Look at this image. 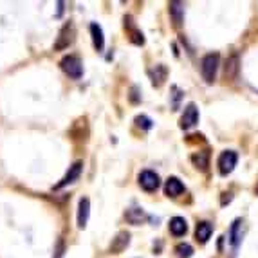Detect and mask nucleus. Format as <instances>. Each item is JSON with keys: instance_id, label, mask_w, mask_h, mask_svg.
<instances>
[{"instance_id": "nucleus-21", "label": "nucleus", "mask_w": 258, "mask_h": 258, "mask_svg": "<svg viewBox=\"0 0 258 258\" xmlns=\"http://www.w3.org/2000/svg\"><path fill=\"white\" fill-rule=\"evenodd\" d=\"M175 253L179 258H189L191 254H194V247L189 244H179L175 247Z\"/></svg>"}, {"instance_id": "nucleus-8", "label": "nucleus", "mask_w": 258, "mask_h": 258, "mask_svg": "<svg viewBox=\"0 0 258 258\" xmlns=\"http://www.w3.org/2000/svg\"><path fill=\"white\" fill-rule=\"evenodd\" d=\"M82 168H83L82 161H76V163H74L73 166H69L67 173H65L63 179H61V181L54 186V189H60V188H63V186H67V184H71V182L76 181L78 177H80V173H82Z\"/></svg>"}, {"instance_id": "nucleus-11", "label": "nucleus", "mask_w": 258, "mask_h": 258, "mask_svg": "<svg viewBox=\"0 0 258 258\" xmlns=\"http://www.w3.org/2000/svg\"><path fill=\"white\" fill-rule=\"evenodd\" d=\"M164 194L168 197H179V195L184 194V184L177 177H170L166 181V184H164Z\"/></svg>"}, {"instance_id": "nucleus-17", "label": "nucleus", "mask_w": 258, "mask_h": 258, "mask_svg": "<svg viewBox=\"0 0 258 258\" xmlns=\"http://www.w3.org/2000/svg\"><path fill=\"white\" fill-rule=\"evenodd\" d=\"M91 35H92V43H94L96 51H103L105 47V36H103V29L98 24H91Z\"/></svg>"}, {"instance_id": "nucleus-16", "label": "nucleus", "mask_w": 258, "mask_h": 258, "mask_svg": "<svg viewBox=\"0 0 258 258\" xmlns=\"http://www.w3.org/2000/svg\"><path fill=\"white\" fill-rule=\"evenodd\" d=\"M148 74H150V78H152V85L161 87L168 76V69L164 67V65H155V69H150Z\"/></svg>"}, {"instance_id": "nucleus-14", "label": "nucleus", "mask_w": 258, "mask_h": 258, "mask_svg": "<svg viewBox=\"0 0 258 258\" xmlns=\"http://www.w3.org/2000/svg\"><path fill=\"white\" fill-rule=\"evenodd\" d=\"M211 233H213V226H211L208 220H203V222L197 224V228H195V237H197L199 242H203L206 244L208 240L211 238Z\"/></svg>"}, {"instance_id": "nucleus-13", "label": "nucleus", "mask_w": 258, "mask_h": 258, "mask_svg": "<svg viewBox=\"0 0 258 258\" xmlns=\"http://www.w3.org/2000/svg\"><path fill=\"white\" fill-rule=\"evenodd\" d=\"M168 8H170V17H172L173 24L179 27L182 24V20H184V4H182V2H177V0H173V2H170V4H168Z\"/></svg>"}, {"instance_id": "nucleus-3", "label": "nucleus", "mask_w": 258, "mask_h": 258, "mask_svg": "<svg viewBox=\"0 0 258 258\" xmlns=\"http://www.w3.org/2000/svg\"><path fill=\"white\" fill-rule=\"evenodd\" d=\"M238 163V155L235 150H224L222 154L219 155V172L220 175H229V173L235 170Z\"/></svg>"}, {"instance_id": "nucleus-1", "label": "nucleus", "mask_w": 258, "mask_h": 258, "mask_svg": "<svg viewBox=\"0 0 258 258\" xmlns=\"http://www.w3.org/2000/svg\"><path fill=\"white\" fill-rule=\"evenodd\" d=\"M219 54L213 52V54H206L201 61V74H203L204 82L213 83L217 76V69H219Z\"/></svg>"}, {"instance_id": "nucleus-20", "label": "nucleus", "mask_w": 258, "mask_h": 258, "mask_svg": "<svg viewBox=\"0 0 258 258\" xmlns=\"http://www.w3.org/2000/svg\"><path fill=\"white\" fill-rule=\"evenodd\" d=\"M208 159H210V154H208L206 150H204V152H199V154H195L194 157H191L194 164L197 168H201V170H206V168H208Z\"/></svg>"}, {"instance_id": "nucleus-7", "label": "nucleus", "mask_w": 258, "mask_h": 258, "mask_svg": "<svg viewBox=\"0 0 258 258\" xmlns=\"http://www.w3.org/2000/svg\"><path fill=\"white\" fill-rule=\"evenodd\" d=\"M89 215H91V201L87 197H82L80 199V204H78V228L80 229L87 228Z\"/></svg>"}, {"instance_id": "nucleus-10", "label": "nucleus", "mask_w": 258, "mask_h": 258, "mask_svg": "<svg viewBox=\"0 0 258 258\" xmlns=\"http://www.w3.org/2000/svg\"><path fill=\"white\" fill-rule=\"evenodd\" d=\"M128 244H130V235L126 231H119L116 235V238L112 240L110 251H112V253L119 254V253H123V251H125L126 247H128Z\"/></svg>"}, {"instance_id": "nucleus-5", "label": "nucleus", "mask_w": 258, "mask_h": 258, "mask_svg": "<svg viewBox=\"0 0 258 258\" xmlns=\"http://www.w3.org/2000/svg\"><path fill=\"white\" fill-rule=\"evenodd\" d=\"M161 181H159V175L152 170H145V172L139 173V186H141L145 191H155V189L159 188Z\"/></svg>"}, {"instance_id": "nucleus-4", "label": "nucleus", "mask_w": 258, "mask_h": 258, "mask_svg": "<svg viewBox=\"0 0 258 258\" xmlns=\"http://www.w3.org/2000/svg\"><path fill=\"white\" fill-rule=\"evenodd\" d=\"M199 123V108L195 103H188L184 107V112H182V116H181V128L182 130H189V128H194L195 125Z\"/></svg>"}, {"instance_id": "nucleus-23", "label": "nucleus", "mask_w": 258, "mask_h": 258, "mask_svg": "<svg viewBox=\"0 0 258 258\" xmlns=\"http://www.w3.org/2000/svg\"><path fill=\"white\" fill-rule=\"evenodd\" d=\"M256 191H258V186H256Z\"/></svg>"}, {"instance_id": "nucleus-22", "label": "nucleus", "mask_w": 258, "mask_h": 258, "mask_svg": "<svg viewBox=\"0 0 258 258\" xmlns=\"http://www.w3.org/2000/svg\"><path fill=\"white\" fill-rule=\"evenodd\" d=\"M136 125L141 126V128H145V130H150L152 128V119L147 116H138L136 117Z\"/></svg>"}, {"instance_id": "nucleus-18", "label": "nucleus", "mask_w": 258, "mask_h": 258, "mask_svg": "<svg viewBox=\"0 0 258 258\" xmlns=\"http://www.w3.org/2000/svg\"><path fill=\"white\" fill-rule=\"evenodd\" d=\"M125 219L128 220L130 224H134V226H138V224H141L143 220L147 219V213H145L141 208H130V210H126Z\"/></svg>"}, {"instance_id": "nucleus-9", "label": "nucleus", "mask_w": 258, "mask_h": 258, "mask_svg": "<svg viewBox=\"0 0 258 258\" xmlns=\"http://www.w3.org/2000/svg\"><path fill=\"white\" fill-rule=\"evenodd\" d=\"M238 71H240L238 54H231L226 60V65H224V76H226V80H235L238 76Z\"/></svg>"}, {"instance_id": "nucleus-15", "label": "nucleus", "mask_w": 258, "mask_h": 258, "mask_svg": "<svg viewBox=\"0 0 258 258\" xmlns=\"http://www.w3.org/2000/svg\"><path fill=\"white\" fill-rule=\"evenodd\" d=\"M170 233H172L173 237H182V235H186V231H188V224H186V220L182 219V217H173L172 220H170Z\"/></svg>"}, {"instance_id": "nucleus-19", "label": "nucleus", "mask_w": 258, "mask_h": 258, "mask_svg": "<svg viewBox=\"0 0 258 258\" xmlns=\"http://www.w3.org/2000/svg\"><path fill=\"white\" fill-rule=\"evenodd\" d=\"M128 26L130 27V35H132V42L134 43H138V45H143L145 43V38H143V33L141 31H138L136 27L132 26V18L130 17H126L125 18V27Z\"/></svg>"}, {"instance_id": "nucleus-6", "label": "nucleus", "mask_w": 258, "mask_h": 258, "mask_svg": "<svg viewBox=\"0 0 258 258\" xmlns=\"http://www.w3.org/2000/svg\"><path fill=\"white\" fill-rule=\"evenodd\" d=\"M74 40V26L73 24H65L63 29L60 31V36H58V40H56L54 43V49L56 51H61V49H67L73 43Z\"/></svg>"}, {"instance_id": "nucleus-12", "label": "nucleus", "mask_w": 258, "mask_h": 258, "mask_svg": "<svg viewBox=\"0 0 258 258\" xmlns=\"http://www.w3.org/2000/svg\"><path fill=\"white\" fill-rule=\"evenodd\" d=\"M240 240H242V220L237 219L231 224V229H229V244H231L233 251L238 249Z\"/></svg>"}, {"instance_id": "nucleus-2", "label": "nucleus", "mask_w": 258, "mask_h": 258, "mask_svg": "<svg viewBox=\"0 0 258 258\" xmlns=\"http://www.w3.org/2000/svg\"><path fill=\"white\" fill-rule=\"evenodd\" d=\"M60 67L61 71H63L65 74L69 78H73V80H80L83 74V65H82V60L78 58V56L74 54H69L65 56L63 60L60 61Z\"/></svg>"}]
</instances>
